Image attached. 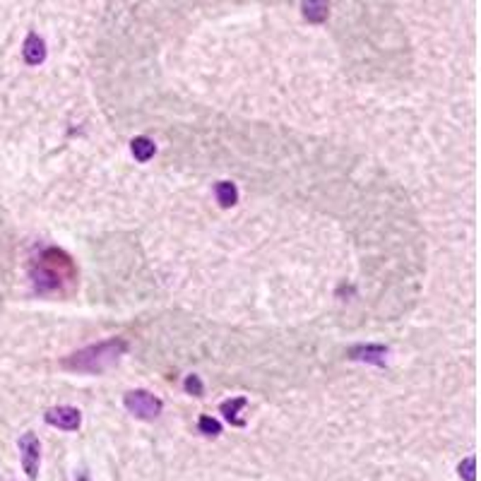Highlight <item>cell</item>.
I'll return each instance as SVG.
<instances>
[{
	"label": "cell",
	"instance_id": "6da1fadb",
	"mask_svg": "<svg viewBox=\"0 0 481 481\" xmlns=\"http://www.w3.org/2000/svg\"><path fill=\"white\" fill-rule=\"evenodd\" d=\"M128 352V342L125 339H106V342L92 344L80 352L70 354L63 359V368L67 371H80V373H104L118 361L123 354Z\"/></svg>",
	"mask_w": 481,
	"mask_h": 481
},
{
	"label": "cell",
	"instance_id": "7a4b0ae2",
	"mask_svg": "<svg viewBox=\"0 0 481 481\" xmlns=\"http://www.w3.org/2000/svg\"><path fill=\"white\" fill-rule=\"evenodd\" d=\"M123 405H125V409H128L130 414L138 416V419H142V421H154L164 411V402L159 400V397H154L152 392H147V390L125 392Z\"/></svg>",
	"mask_w": 481,
	"mask_h": 481
},
{
	"label": "cell",
	"instance_id": "3957f363",
	"mask_svg": "<svg viewBox=\"0 0 481 481\" xmlns=\"http://www.w3.org/2000/svg\"><path fill=\"white\" fill-rule=\"evenodd\" d=\"M19 453H22V467L29 481H36L39 462H41V443L34 434H24L19 438Z\"/></svg>",
	"mask_w": 481,
	"mask_h": 481
},
{
	"label": "cell",
	"instance_id": "277c9868",
	"mask_svg": "<svg viewBox=\"0 0 481 481\" xmlns=\"http://www.w3.org/2000/svg\"><path fill=\"white\" fill-rule=\"evenodd\" d=\"M46 424L48 426H56V429L61 431H77L82 424V414L80 409H75V407H53V409L46 411Z\"/></svg>",
	"mask_w": 481,
	"mask_h": 481
},
{
	"label": "cell",
	"instance_id": "5b68a950",
	"mask_svg": "<svg viewBox=\"0 0 481 481\" xmlns=\"http://www.w3.org/2000/svg\"><path fill=\"white\" fill-rule=\"evenodd\" d=\"M22 56H24V63L27 65H41L46 61V41H43L39 34H29L24 39V46H22Z\"/></svg>",
	"mask_w": 481,
	"mask_h": 481
},
{
	"label": "cell",
	"instance_id": "8992f818",
	"mask_svg": "<svg viewBox=\"0 0 481 481\" xmlns=\"http://www.w3.org/2000/svg\"><path fill=\"white\" fill-rule=\"evenodd\" d=\"M301 12L310 24H323L330 14V0H301Z\"/></svg>",
	"mask_w": 481,
	"mask_h": 481
},
{
	"label": "cell",
	"instance_id": "52a82bcc",
	"mask_svg": "<svg viewBox=\"0 0 481 481\" xmlns=\"http://www.w3.org/2000/svg\"><path fill=\"white\" fill-rule=\"evenodd\" d=\"M385 347H376V344H368V347H354L349 352V359L354 361H371V363H385Z\"/></svg>",
	"mask_w": 481,
	"mask_h": 481
},
{
	"label": "cell",
	"instance_id": "ba28073f",
	"mask_svg": "<svg viewBox=\"0 0 481 481\" xmlns=\"http://www.w3.org/2000/svg\"><path fill=\"white\" fill-rule=\"evenodd\" d=\"M248 405V400L246 397H234V400H226V402H222V414L226 416V421H229L231 426H239V429H243L246 426V419H241L239 416V411L243 409V407Z\"/></svg>",
	"mask_w": 481,
	"mask_h": 481
},
{
	"label": "cell",
	"instance_id": "9c48e42d",
	"mask_svg": "<svg viewBox=\"0 0 481 481\" xmlns=\"http://www.w3.org/2000/svg\"><path fill=\"white\" fill-rule=\"evenodd\" d=\"M130 152H133V157L138 159L140 164H145L157 154V145L149 138H145V135H140V138H135L133 142H130Z\"/></svg>",
	"mask_w": 481,
	"mask_h": 481
},
{
	"label": "cell",
	"instance_id": "30bf717a",
	"mask_svg": "<svg viewBox=\"0 0 481 481\" xmlns=\"http://www.w3.org/2000/svg\"><path fill=\"white\" fill-rule=\"evenodd\" d=\"M215 193H217V200H220L222 207H234L236 202H239V188H236L234 183H229V181L217 183Z\"/></svg>",
	"mask_w": 481,
	"mask_h": 481
},
{
	"label": "cell",
	"instance_id": "8fae6325",
	"mask_svg": "<svg viewBox=\"0 0 481 481\" xmlns=\"http://www.w3.org/2000/svg\"><path fill=\"white\" fill-rule=\"evenodd\" d=\"M197 429H200V434L207 436V438H217V436L222 434V424L217 419H212V416H200Z\"/></svg>",
	"mask_w": 481,
	"mask_h": 481
},
{
	"label": "cell",
	"instance_id": "7c38bea8",
	"mask_svg": "<svg viewBox=\"0 0 481 481\" xmlns=\"http://www.w3.org/2000/svg\"><path fill=\"white\" fill-rule=\"evenodd\" d=\"M186 392H188V395L202 397V392H205V385H202L200 376H188L186 378Z\"/></svg>",
	"mask_w": 481,
	"mask_h": 481
},
{
	"label": "cell",
	"instance_id": "4fadbf2b",
	"mask_svg": "<svg viewBox=\"0 0 481 481\" xmlns=\"http://www.w3.org/2000/svg\"><path fill=\"white\" fill-rule=\"evenodd\" d=\"M460 477L464 481H474V458H467L464 462H460Z\"/></svg>",
	"mask_w": 481,
	"mask_h": 481
},
{
	"label": "cell",
	"instance_id": "5bb4252c",
	"mask_svg": "<svg viewBox=\"0 0 481 481\" xmlns=\"http://www.w3.org/2000/svg\"><path fill=\"white\" fill-rule=\"evenodd\" d=\"M80 481H87V474H82V477H80Z\"/></svg>",
	"mask_w": 481,
	"mask_h": 481
}]
</instances>
